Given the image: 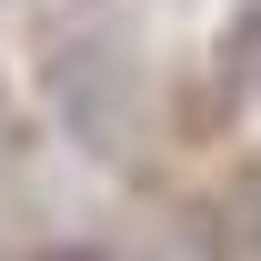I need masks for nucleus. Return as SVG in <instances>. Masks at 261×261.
Instances as JSON below:
<instances>
[{
  "mask_svg": "<svg viewBox=\"0 0 261 261\" xmlns=\"http://www.w3.org/2000/svg\"><path fill=\"white\" fill-rule=\"evenodd\" d=\"M40 261H100V251H40Z\"/></svg>",
  "mask_w": 261,
  "mask_h": 261,
  "instance_id": "1",
  "label": "nucleus"
},
{
  "mask_svg": "<svg viewBox=\"0 0 261 261\" xmlns=\"http://www.w3.org/2000/svg\"><path fill=\"white\" fill-rule=\"evenodd\" d=\"M251 251H261V191H251Z\"/></svg>",
  "mask_w": 261,
  "mask_h": 261,
  "instance_id": "2",
  "label": "nucleus"
}]
</instances>
